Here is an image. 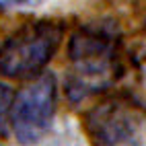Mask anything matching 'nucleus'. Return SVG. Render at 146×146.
<instances>
[{"instance_id":"1","label":"nucleus","mask_w":146,"mask_h":146,"mask_svg":"<svg viewBox=\"0 0 146 146\" xmlns=\"http://www.w3.org/2000/svg\"><path fill=\"white\" fill-rule=\"evenodd\" d=\"M119 29L113 21L86 23L70 37L68 58L72 68L66 78L70 101H84L109 89L119 78Z\"/></svg>"},{"instance_id":"2","label":"nucleus","mask_w":146,"mask_h":146,"mask_svg":"<svg viewBox=\"0 0 146 146\" xmlns=\"http://www.w3.org/2000/svg\"><path fill=\"white\" fill-rule=\"evenodd\" d=\"M64 27L56 21L27 23L0 47V74L8 78H33L50 64L62 43Z\"/></svg>"},{"instance_id":"3","label":"nucleus","mask_w":146,"mask_h":146,"mask_svg":"<svg viewBox=\"0 0 146 146\" xmlns=\"http://www.w3.org/2000/svg\"><path fill=\"white\" fill-rule=\"evenodd\" d=\"M58 82L52 72L37 74V78L23 86L13 101L11 125L19 142H35L50 130L56 113Z\"/></svg>"},{"instance_id":"4","label":"nucleus","mask_w":146,"mask_h":146,"mask_svg":"<svg viewBox=\"0 0 146 146\" xmlns=\"http://www.w3.org/2000/svg\"><path fill=\"white\" fill-rule=\"evenodd\" d=\"M144 121L142 109L123 97L95 105L84 117L86 132L99 144H132L140 138Z\"/></svg>"},{"instance_id":"5","label":"nucleus","mask_w":146,"mask_h":146,"mask_svg":"<svg viewBox=\"0 0 146 146\" xmlns=\"http://www.w3.org/2000/svg\"><path fill=\"white\" fill-rule=\"evenodd\" d=\"M15 93L8 84L0 82V136H4L11 125V111H13Z\"/></svg>"},{"instance_id":"6","label":"nucleus","mask_w":146,"mask_h":146,"mask_svg":"<svg viewBox=\"0 0 146 146\" xmlns=\"http://www.w3.org/2000/svg\"><path fill=\"white\" fill-rule=\"evenodd\" d=\"M45 2V0H0V6L2 8H31Z\"/></svg>"}]
</instances>
